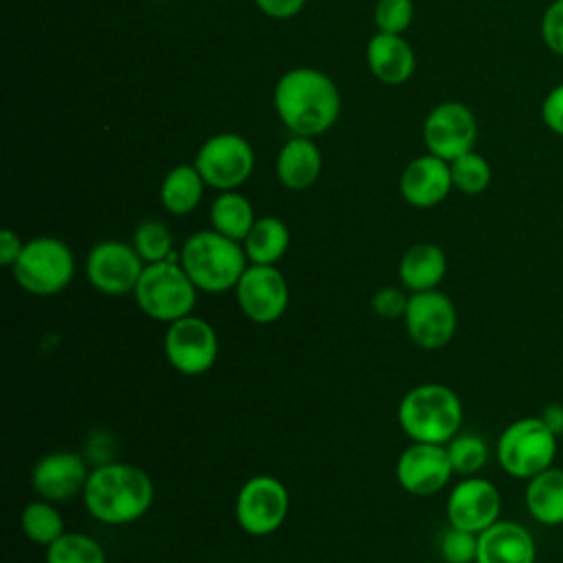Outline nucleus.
Wrapping results in <instances>:
<instances>
[{
    "label": "nucleus",
    "instance_id": "c85d7f7f",
    "mask_svg": "<svg viewBox=\"0 0 563 563\" xmlns=\"http://www.w3.org/2000/svg\"><path fill=\"white\" fill-rule=\"evenodd\" d=\"M132 246L145 264L178 260L174 251V235L161 220H143L134 227Z\"/></svg>",
    "mask_w": 563,
    "mask_h": 563
},
{
    "label": "nucleus",
    "instance_id": "58836bf2",
    "mask_svg": "<svg viewBox=\"0 0 563 563\" xmlns=\"http://www.w3.org/2000/svg\"><path fill=\"white\" fill-rule=\"evenodd\" d=\"M543 422H545V427L552 431V433H563V405H559V402H552V405H548L543 411H541V416H539Z\"/></svg>",
    "mask_w": 563,
    "mask_h": 563
},
{
    "label": "nucleus",
    "instance_id": "393cba45",
    "mask_svg": "<svg viewBox=\"0 0 563 563\" xmlns=\"http://www.w3.org/2000/svg\"><path fill=\"white\" fill-rule=\"evenodd\" d=\"M242 246L249 264L275 266L290 246V231L279 218L264 216L255 220L249 235L242 240Z\"/></svg>",
    "mask_w": 563,
    "mask_h": 563
},
{
    "label": "nucleus",
    "instance_id": "0eeeda50",
    "mask_svg": "<svg viewBox=\"0 0 563 563\" xmlns=\"http://www.w3.org/2000/svg\"><path fill=\"white\" fill-rule=\"evenodd\" d=\"M556 457V433L539 416L519 418L497 440L499 466L519 479H530L552 466Z\"/></svg>",
    "mask_w": 563,
    "mask_h": 563
},
{
    "label": "nucleus",
    "instance_id": "7c9ffc66",
    "mask_svg": "<svg viewBox=\"0 0 563 563\" xmlns=\"http://www.w3.org/2000/svg\"><path fill=\"white\" fill-rule=\"evenodd\" d=\"M446 451L453 471L464 477L477 475L488 462L486 442L473 433H457L451 442H446Z\"/></svg>",
    "mask_w": 563,
    "mask_h": 563
},
{
    "label": "nucleus",
    "instance_id": "dca6fc26",
    "mask_svg": "<svg viewBox=\"0 0 563 563\" xmlns=\"http://www.w3.org/2000/svg\"><path fill=\"white\" fill-rule=\"evenodd\" d=\"M501 495L490 479L471 475L457 482L446 499L449 526L479 534L499 521Z\"/></svg>",
    "mask_w": 563,
    "mask_h": 563
},
{
    "label": "nucleus",
    "instance_id": "9d476101",
    "mask_svg": "<svg viewBox=\"0 0 563 563\" xmlns=\"http://www.w3.org/2000/svg\"><path fill=\"white\" fill-rule=\"evenodd\" d=\"M163 352L176 372L200 376L209 372L218 358V334L207 319L187 314L167 323Z\"/></svg>",
    "mask_w": 563,
    "mask_h": 563
},
{
    "label": "nucleus",
    "instance_id": "f257e3e1",
    "mask_svg": "<svg viewBox=\"0 0 563 563\" xmlns=\"http://www.w3.org/2000/svg\"><path fill=\"white\" fill-rule=\"evenodd\" d=\"M273 106L279 121L295 136L314 139L336 123L341 114V95L336 84L323 70L297 66L277 79Z\"/></svg>",
    "mask_w": 563,
    "mask_h": 563
},
{
    "label": "nucleus",
    "instance_id": "c9c22d12",
    "mask_svg": "<svg viewBox=\"0 0 563 563\" xmlns=\"http://www.w3.org/2000/svg\"><path fill=\"white\" fill-rule=\"evenodd\" d=\"M541 121L550 132L563 136V81L545 95L541 103Z\"/></svg>",
    "mask_w": 563,
    "mask_h": 563
},
{
    "label": "nucleus",
    "instance_id": "4be33fe9",
    "mask_svg": "<svg viewBox=\"0 0 563 563\" xmlns=\"http://www.w3.org/2000/svg\"><path fill=\"white\" fill-rule=\"evenodd\" d=\"M446 275V255L433 242L411 244L398 262L400 286L409 292L433 290Z\"/></svg>",
    "mask_w": 563,
    "mask_h": 563
},
{
    "label": "nucleus",
    "instance_id": "f03ea898",
    "mask_svg": "<svg viewBox=\"0 0 563 563\" xmlns=\"http://www.w3.org/2000/svg\"><path fill=\"white\" fill-rule=\"evenodd\" d=\"M86 510L106 526H123L141 519L154 501L150 475L134 464L108 462L90 471L84 486Z\"/></svg>",
    "mask_w": 563,
    "mask_h": 563
},
{
    "label": "nucleus",
    "instance_id": "aec40b11",
    "mask_svg": "<svg viewBox=\"0 0 563 563\" xmlns=\"http://www.w3.org/2000/svg\"><path fill=\"white\" fill-rule=\"evenodd\" d=\"M365 59H367L369 73L387 86L405 84L416 70L413 48L402 35H394V33L376 31L367 42Z\"/></svg>",
    "mask_w": 563,
    "mask_h": 563
},
{
    "label": "nucleus",
    "instance_id": "39448f33",
    "mask_svg": "<svg viewBox=\"0 0 563 563\" xmlns=\"http://www.w3.org/2000/svg\"><path fill=\"white\" fill-rule=\"evenodd\" d=\"M132 297L143 314L172 323L191 314L198 299V288L178 260H167L145 264Z\"/></svg>",
    "mask_w": 563,
    "mask_h": 563
},
{
    "label": "nucleus",
    "instance_id": "f8f14e48",
    "mask_svg": "<svg viewBox=\"0 0 563 563\" xmlns=\"http://www.w3.org/2000/svg\"><path fill=\"white\" fill-rule=\"evenodd\" d=\"M409 339L422 350H442L451 343L457 330V310L440 290L409 292V303L402 314Z\"/></svg>",
    "mask_w": 563,
    "mask_h": 563
},
{
    "label": "nucleus",
    "instance_id": "423d86ee",
    "mask_svg": "<svg viewBox=\"0 0 563 563\" xmlns=\"http://www.w3.org/2000/svg\"><path fill=\"white\" fill-rule=\"evenodd\" d=\"M11 273L18 286L29 295L51 297L70 284L75 275V255L64 240L40 235L24 242Z\"/></svg>",
    "mask_w": 563,
    "mask_h": 563
},
{
    "label": "nucleus",
    "instance_id": "4c0bfd02",
    "mask_svg": "<svg viewBox=\"0 0 563 563\" xmlns=\"http://www.w3.org/2000/svg\"><path fill=\"white\" fill-rule=\"evenodd\" d=\"M24 249V242L20 240V235L11 229H2L0 231V264L11 268L15 264V260L20 257Z\"/></svg>",
    "mask_w": 563,
    "mask_h": 563
},
{
    "label": "nucleus",
    "instance_id": "4468645a",
    "mask_svg": "<svg viewBox=\"0 0 563 563\" xmlns=\"http://www.w3.org/2000/svg\"><path fill=\"white\" fill-rule=\"evenodd\" d=\"M240 312L253 323H275L288 308V282L277 266L249 264L235 284Z\"/></svg>",
    "mask_w": 563,
    "mask_h": 563
},
{
    "label": "nucleus",
    "instance_id": "5701e85b",
    "mask_svg": "<svg viewBox=\"0 0 563 563\" xmlns=\"http://www.w3.org/2000/svg\"><path fill=\"white\" fill-rule=\"evenodd\" d=\"M205 187L207 183L202 180L196 165L180 163L172 167L161 183V189H158L161 205L172 216H187L200 205L205 196Z\"/></svg>",
    "mask_w": 563,
    "mask_h": 563
},
{
    "label": "nucleus",
    "instance_id": "9b49d317",
    "mask_svg": "<svg viewBox=\"0 0 563 563\" xmlns=\"http://www.w3.org/2000/svg\"><path fill=\"white\" fill-rule=\"evenodd\" d=\"M422 141L429 154L446 163L471 152L477 141V119L462 101L438 103L422 123Z\"/></svg>",
    "mask_w": 563,
    "mask_h": 563
},
{
    "label": "nucleus",
    "instance_id": "72a5a7b5",
    "mask_svg": "<svg viewBox=\"0 0 563 563\" xmlns=\"http://www.w3.org/2000/svg\"><path fill=\"white\" fill-rule=\"evenodd\" d=\"M409 303V290L402 286H383L372 297V310L383 319H398Z\"/></svg>",
    "mask_w": 563,
    "mask_h": 563
},
{
    "label": "nucleus",
    "instance_id": "7ed1b4c3",
    "mask_svg": "<svg viewBox=\"0 0 563 563\" xmlns=\"http://www.w3.org/2000/svg\"><path fill=\"white\" fill-rule=\"evenodd\" d=\"M178 262L202 292H227L235 288L249 266L242 242L213 229L191 233L178 253Z\"/></svg>",
    "mask_w": 563,
    "mask_h": 563
},
{
    "label": "nucleus",
    "instance_id": "473e14b6",
    "mask_svg": "<svg viewBox=\"0 0 563 563\" xmlns=\"http://www.w3.org/2000/svg\"><path fill=\"white\" fill-rule=\"evenodd\" d=\"M440 556L444 563H475L477 534L449 526L440 537Z\"/></svg>",
    "mask_w": 563,
    "mask_h": 563
},
{
    "label": "nucleus",
    "instance_id": "f3484780",
    "mask_svg": "<svg viewBox=\"0 0 563 563\" xmlns=\"http://www.w3.org/2000/svg\"><path fill=\"white\" fill-rule=\"evenodd\" d=\"M88 475L90 471L81 455L73 451H53L35 462L31 486L40 499L59 504L84 493Z\"/></svg>",
    "mask_w": 563,
    "mask_h": 563
},
{
    "label": "nucleus",
    "instance_id": "2eb2a0df",
    "mask_svg": "<svg viewBox=\"0 0 563 563\" xmlns=\"http://www.w3.org/2000/svg\"><path fill=\"white\" fill-rule=\"evenodd\" d=\"M446 444L413 442L396 462V482L402 490L416 497H429L440 493L453 477Z\"/></svg>",
    "mask_w": 563,
    "mask_h": 563
},
{
    "label": "nucleus",
    "instance_id": "ddd939ff",
    "mask_svg": "<svg viewBox=\"0 0 563 563\" xmlns=\"http://www.w3.org/2000/svg\"><path fill=\"white\" fill-rule=\"evenodd\" d=\"M145 268L132 244L119 240L97 242L86 257V279L103 295H132Z\"/></svg>",
    "mask_w": 563,
    "mask_h": 563
},
{
    "label": "nucleus",
    "instance_id": "e433bc0d",
    "mask_svg": "<svg viewBox=\"0 0 563 563\" xmlns=\"http://www.w3.org/2000/svg\"><path fill=\"white\" fill-rule=\"evenodd\" d=\"M255 4L273 20H290L306 7V0H255Z\"/></svg>",
    "mask_w": 563,
    "mask_h": 563
},
{
    "label": "nucleus",
    "instance_id": "a211bd4d",
    "mask_svg": "<svg viewBox=\"0 0 563 563\" xmlns=\"http://www.w3.org/2000/svg\"><path fill=\"white\" fill-rule=\"evenodd\" d=\"M398 189L405 202H409L411 207H418V209L435 207L453 189L451 165L444 158H438L433 154L416 156L405 165L398 180Z\"/></svg>",
    "mask_w": 563,
    "mask_h": 563
},
{
    "label": "nucleus",
    "instance_id": "a878e982",
    "mask_svg": "<svg viewBox=\"0 0 563 563\" xmlns=\"http://www.w3.org/2000/svg\"><path fill=\"white\" fill-rule=\"evenodd\" d=\"M209 220L213 231L242 242L257 218L251 200L242 196L238 189H231V191H220L213 198L209 209Z\"/></svg>",
    "mask_w": 563,
    "mask_h": 563
},
{
    "label": "nucleus",
    "instance_id": "1a4fd4ad",
    "mask_svg": "<svg viewBox=\"0 0 563 563\" xmlns=\"http://www.w3.org/2000/svg\"><path fill=\"white\" fill-rule=\"evenodd\" d=\"M290 495L282 479L273 475L249 477L235 497V521L253 537L275 532L288 515Z\"/></svg>",
    "mask_w": 563,
    "mask_h": 563
},
{
    "label": "nucleus",
    "instance_id": "cd10ccee",
    "mask_svg": "<svg viewBox=\"0 0 563 563\" xmlns=\"http://www.w3.org/2000/svg\"><path fill=\"white\" fill-rule=\"evenodd\" d=\"M44 563H106V550L97 539L66 530L44 548Z\"/></svg>",
    "mask_w": 563,
    "mask_h": 563
},
{
    "label": "nucleus",
    "instance_id": "b1692460",
    "mask_svg": "<svg viewBox=\"0 0 563 563\" xmlns=\"http://www.w3.org/2000/svg\"><path fill=\"white\" fill-rule=\"evenodd\" d=\"M526 508L543 526L563 523V468H545L528 479Z\"/></svg>",
    "mask_w": 563,
    "mask_h": 563
},
{
    "label": "nucleus",
    "instance_id": "412c9836",
    "mask_svg": "<svg viewBox=\"0 0 563 563\" xmlns=\"http://www.w3.org/2000/svg\"><path fill=\"white\" fill-rule=\"evenodd\" d=\"M321 150L310 136L288 139L275 158L277 180L292 191H303L312 187L321 176Z\"/></svg>",
    "mask_w": 563,
    "mask_h": 563
},
{
    "label": "nucleus",
    "instance_id": "6ab92c4d",
    "mask_svg": "<svg viewBox=\"0 0 563 563\" xmlns=\"http://www.w3.org/2000/svg\"><path fill=\"white\" fill-rule=\"evenodd\" d=\"M534 539L517 521L499 519L477 534L475 563H534Z\"/></svg>",
    "mask_w": 563,
    "mask_h": 563
},
{
    "label": "nucleus",
    "instance_id": "20e7f679",
    "mask_svg": "<svg viewBox=\"0 0 563 563\" xmlns=\"http://www.w3.org/2000/svg\"><path fill=\"white\" fill-rule=\"evenodd\" d=\"M396 416L411 442L446 444L462 427V400L446 385L422 383L400 398Z\"/></svg>",
    "mask_w": 563,
    "mask_h": 563
},
{
    "label": "nucleus",
    "instance_id": "2f4dec72",
    "mask_svg": "<svg viewBox=\"0 0 563 563\" xmlns=\"http://www.w3.org/2000/svg\"><path fill=\"white\" fill-rule=\"evenodd\" d=\"M413 20V2L411 0H376L374 7V24L380 33L402 35Z\"/></svg>",
    "mask_w": 563,
    "mask_h": 563
},
{
    "label": "nucleus",
    "instance_id": "c756f323",
    "mask_svg": "<svg viewBox=\"0 0 563 563\" xmlns=\"http://www.w3.org/2000/svg\"><path fill=\"white\" fill-rule=\"evenodd\" d=\"M449 165H451L453 189H457L466 196H477V194L488 189L490 178H493V169H490L488 161L482 154H477L475 150L457 156Z\"/></svg>",
    "mask_w": 563,
    "mask_h": 563
},
{
    "label": "nucleus",
    "instance_id": "f704fd0d",
    "mask_svg": "<svg viewBox=\"0 0 563 563\" xmlns=\"http://www.w3.org/2000/svg\"><path fill=\"white\" fill-rule=\"evenodd\" d=\"M541 37L545 46L563 57V0H552L541 18Z\"/></svg>",
    "mask_w": 563,
    "mask_h": 563
},
{
    "label": "nucleus",
    "instance_id": "bb28decb",
    "mask_svg": "<svg viewBox=\"0 0 563 563\" xmlns=\"http://www.w3.org/2000/svg\"><path fill=\"white\" fill-rule=\"evenodd\" d=\"M20 526L24 537L31 543L42 548H48L55 539H59L66 532L59 510L55 508L53 501H46V499L26 504L20 515Z\"/></svg>",
    "mask_w": 563,
    "mask_h": 563
},
{
    "label": "nucleus",
    "instance_id": "6e6552de",
    "mask_svg": "<svg viewBox=\"0 0 563 563\" xmlns=\"http://www.w3.org/2000/svg\"><path fill=\"white\" fill-rule=\"evenodd\" d=\"M194 165L207 187L231 191L251 178L255 167V152L242 134L220 132L200 145Z\"/></svg>",
    "mask_w": 563,
    "mask_h": 563
}]
</instances>
